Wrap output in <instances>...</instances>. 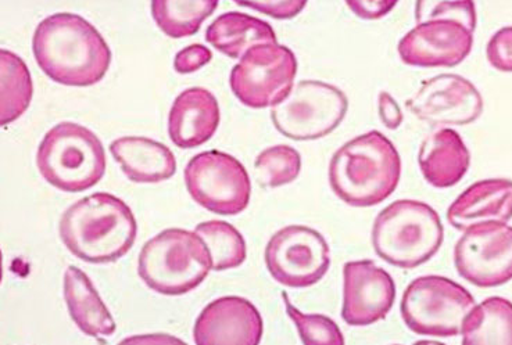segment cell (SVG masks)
Returning <instances> with one entry per match:
<instances>
[{
  "mask_svg": "<svg viewBox=\"0 0 512 345\" xmlns=\"http://www.w3.org/2000/svg\"><path fill=\"white\" fill-rule=\"evenodd\" d=\"M39 68L52 81L67 86H91L105 78L112 50L84 17L57 13L42 20L32 38Z\"/></svg>",
  "mask_w": 512,
  "mask_h": 345,
  "instance_id": "obj_1",
  "label": "cell"
},
{
  "mask_svg": "<svg viewBox=\"0 0 512 345\" xmlns=\"http://www.w3.org/2000/svg\"><path fill=\"white\" fill-rule=\"evenodd\" d=\"M401 178L395 145L379 131L345 143L329 163V183L336 196L352 207H374L389 199Z\"/></svg>",
  "mask_w": 512,
  "mask_h": 345,
  "instance_id": "obj_2",
  "label": "cell"
},
{
  "mask_svg": "<svg viewBox=\"0 0 512 345\" xmlns=\"http://www.w3.org/2000/svg\"><path fill=\"white\" fill-rule=\"evenodd\" d=\"M59 232L75 257L91 264H109L132 249L138 225L123 200L110 193H95L64 212Z\"/></svg>",
  "mask_w": 512,
  "mask_h": 345,
  "instance_id": "obj_3",
  "label": "cell"
},
{
  "mask_svg": "<svg viewBox=\"0 0 512 345\" xmlns=\"http://www.w3.org/2000/svg\"><path fill=\"white\" fill-rule=\"evenodd\" d=\"M445 239L442 219L428 204L397 200L383 208L372 226V246L393 267L414 269L431 260Z\"/></svg>",
  "mask_w": 512,
  "mask_h": 345,
  "instance_id": "obj_4",
  "label": "cell"
},
{
  "mask_svg": "<svg viewBox=\"0 0 512 345\" xmlns=\"http://www.w3.org/2000/svg\"><path fill=\"white\" fill-rule=\"evenodd\" d=\"M211 269L206 244L195 232L185 229L163 230L139 254V276L149 289L164 296H182L195 290Z\"/></svg>",
  "mask_w": 512,
  "mask_h": 345,
  "instance_id": "obj_5",
  "label": "cell"
},
{
  "mask_svg": "<svg viewBox=\"0 0 512 345\" xmlns=\"http://www.w3.org/2000/svg\"><path fill=\"white\" fill-rule=\"evenodd\" d=\"M42 176L63 192H84L98 185L106 172L102 142L91 129L62 122L45 135L37 154Z\"/></svg>",
  "mask_w": 512,
  "mask_h": 345,
  "instance_id": "obj_6",
  "label": "cell"
},
{
  "mask_svg": "<svg viewBox=\"0 0 512 345\" xmlns=\"http://www.w3.org/2000/svg\"><path fill=\"white\" fill-rule=\"evenodd\" d=\"M465 287L445 276H421L401 298V318L411 332L429 337H456L465 316L475 307Z\"/></svg>",
  "mask_w": 512,
  "mask_h": 345,
  "instance_id": "obj_7",
  "label": "cell"
},
{
  "mask_svg": "<svg viewBox=\"0 0 512 345\" xmlns=\"http://www.w3.org/2000/svg\"><path fill=\"white\" fill-rule=\"evenodd\" d=\"M349 100L338 86L302 81L271 110L274 127L286 138L317 140L334 132L345 120Z\"/></svg>",
  "mask_w": 512,
  "mask_h": 345,
  "instance_id": "obj_8",
  "label": "cell"
},
{
  "mask_svg": "<svg viewBox=\"0 0 512 345\" xmlns=\"http://www.w3.org/2000/svg\"><path fill=\"white\" fill-rule=\"evenodd\" d=\"M189 194L199 206L218 215H238L252 196V182L241 161L210 150L196 154L185 168Z\"/></svg>",
  "mask_w": 512,
  "mask_h": 345,
  "instance_id": "obj_9",
  "label": "cell"
},
{
  "mask_svg": "<svg viewBox=\"0 0 512 345\" xmlns=\"http://www.w3.org/2000/svg\"><path fill=\"white\" fill-rule=\"evenodd\" d=\"M297 74L295 53L284 45L250 49L231 71L232 92L252 109L274 107L289 95Z\"/></svg>",
  "mask_w": 512,
  "mask_h": 345,
  "instance_id": "obj_10",
  "label": "cell"
},
{
  "mask_svg": "<svg viewBox=\"0 0 512 345\" xmlns=\"http://www.w3.org/2000/svg\"><path fill=\"white\" fill-rule=\"evenodd\" d=\"M266 265L272 278L290 289L317 285L331 267V250L320 232L290 225L278 230L266 247Z\"/></svg>",
  "mask_w": 512,
  "mask_h": 345,
  "instance_id": "obj_11",
  "label": "cell"
},
{
  "mask_svg": "<svg viewBox=\"0 0 512 345\" xmlns=\"http://www.w3.org/2000/svg\"><path fill=\"white\" fill-rule=\"evenodd\" d=\"M454 247V265L461 278L482 289L506 285L512 273L510 224L486 222L464 230Z\"/></svg>",
  "mask_w": 512,
  "mask_h": 345,
  "instance_id": "obj_12",
  "label": "cell"
},
{
  "mask_svg": "<svg viewBox=\"0 0 512 345\" xmlns=\"http://www.w3.org/2000/svg\"><path fill=\"white\" fill-rule=\"evenodd\" d=\"M406 106L418 120L436 128L464 127L483 113L481 93L457 74H440L424 82Z\"/></svg>",
  "mask_w": 512,
  "mask_h": 345,
  "instance_id": "obj_13",
  "label": "cell"
},
{
  "mask_svg": "<svg viewBox=\"0 0 512 345\" xmlns=\"http://www.w3.org/2000/svg\"><path fill=\"white\" fill-rule=\"evenodd\" d=\"M395 301V280L385 269L371 260L345 264L342 318L347 325L363 327L383 321Z\"/></svg>",
  "mask_w": 512,
  "mask_h": 345,
  "instance_id": "obj_14",
  "label": "cell"
},
{
  "mask_svg": "<svg viewBox=\"0 0 512 345\" xmlns=\"http://www.w3.org/2000/svg\"><path fill=\"white\" fill-rule=\"evenodd\" d=\"M474 46V34L454 21L417 24L399 42V56L407 66L456 67Z\"/></svg>",
  "mask_w": 512,
  "mask_h": 345,
  "instance_id": "obj_15",
  "label": "cell"
},
{
  "mask_svg": "<svg viewBox=\"0 0 512 345\" xmlns=\"http://www.w3.org/2000/svg\"><path fill=\"white\" fill-rule=\"evenodd\" d=\"M193 337L198 345H257L263 337V318L246 298H217L199 315Z\"/></svg>",
  "mask_w": 512,
  "mask_h": 345,
  "instance_id": "obj_16",
  "label": "cell"
},
{
  "mask_svg": "<svg viewBox=\"0 0 512 345\" xmlns=\"http://www.w3.org/2000/svg\"><path fill=\"white\" fill-rule=\"evenodd\" d=\"M216 96L204 88H189L175 99L168 117V134L175 146L193 149L209 142L220 125Z\"/></svg>",
  "mask_w": 512,
  "mask_h": 345,
  "instance_id": "obj_17",
  "label": "cell"
},
{
  "mask_svg": "<svg viewBox=\"0 0 512 345\" xmlns=\"http://www.w3.org/2000/svg\"><path fill=\"white\" fill-rule=\"evenodd\" d=\"M512 186L510 179H485L469 186L447 211V221L457 230L486 222L510 224Z\"/></svg>",
  "mask_w": 512,
  "mask_h": 345,
  "instance_id": "obj_18",
  "label": "cell"
},
{
  "mask_svg": "<svg viewBox=\"0 0 512 345\" xmlns=\"http://www.w3.org/2000/svg\"><path fill=\"white\" fill-rule=\"evenodd\" d=\"M425 181L433 188L447 189L464 178L471 165V154L458 132L439 128L426 136L418 153Z\"/></svg>",
  "mask_w": 512,
  "mask_h": 345,
  "instance_id": "obj_19",
  "label": "cell"
},
{
  "mask_svg": "<svg viewBox=\"0 0 512 345\" xmlns=\"http://www.w3.org/2000/svg\"><path fill=\"white\" fill-rule=\"evenodd\" d=\"M110 152L127 178L136 183H159L177 172L174 153L163 143L142 136L114 140Z\"/></svg>",
  "mask_w": 512,
  "mask_h": 345,
  "instance_id": "obj_20",
  "label": "cell"
},
{
  "mask_svg": "<svg viewBox=\"0 0 512 345\" xmlns=\"http://www.w3.org/2000/svg\"><path fill=\"white\" fill-rule=\"evenodd\" d=\"M64 298L68 312L87 336L109 337L117 326L98 290L95 289L87 273L77 267H68L64 273Z\"/></svg>",
  "mask_w": 512,
  "mask_h": 345,
  "instance_id": "obj_21",
  "label": "cell"
},
{
  "mask_svg": "<svg viewBox=\"0 0 512 345\" xmlns=\"http://www.w3.org/2000/svg\"><path fill=\"white\" fill-rule=\"evenodd\" d=\"M206 39L231 59H242L256 46L277 43V35L270 24L239 12H228L217 17L207 28Z\"/></svg>",
  "mask_w": 512,
  "mask_h": 345,
  "instance_id": "obj_22",
  "label": "cell"
},
{
  "mask_svg": "<svg viewBox=\"0 0 512 345\" xmlns=\"http://www.w3.org/2000/svg\"><path fill=\"white\" fill-rule=\"evenodd\" d=\"M461 336L465 345H510L512 308L503 297L486 298L465 316Z\"/></svg>",
  "mask_w": 512,
  "mask_h": 345,
  "instance_id": "obj_23",
  "label": "cell"
},
{
  "mask_svg": "<svg viewBox=\"0 0 512 345\" xmlns=\"http://www.w3.org/2000/svg\"><path fill=\"white\" fill-rule=\"evenodd\" d=\"M218 7L216 0H155L152 16L171 38L192 37Z\"/></svg>",
  "mask_w": 512,
  "mask_h": 345,
  "instance_id": "obj_24",
  "label": "cell"
},
{
  "mask_svg": "<svg viewBox=\"0 0 512 345\" xmlns=\"http://www.w3.org/2000/svg\"><path fill=\"white\" fill-rule=\"evenodd\" d=\"M0 67H2L0 117H2V125H7L19 120L30 107L34 86H32L27 64L16 53L2 50Z\"/></svg>",
  "mask_w": 512,
  "mask_h": 345,
  "instance_id": "obj_25",
  "label": "cell"
},
{
  "mask_svg": "<svg viewBox=\"0 0 512 345\" xmlns=\"http://www.w3.org/2000/svg\"><path fill=\"white\" fill-rule=\"evenodd\" d=\"M196 235L209 250L214 271L241 267L246 261V242L235 226L224 221H207L196 226Z\"/></svg>",
  "mask_w": 512,
  "mask_h": 345,
  "instance_id": "obj_26",
  "label": "cell"
},
{
  "mask_svg": "<svg viewBox=\"0 0 512 345\" xmlns=\"http://www.w3.org/2000/svg\"><path fill=\"white\" fill-rule=\"evenodd\" d=\"M302 171V157L288 145L268 147L254 161V175L260 186L279 188L295 181Z\"/></svg>",
  "mask_w": 512,
  "mask_h": 345,
  "instance_id": "obj_27",
  "label": "cell"
},
{
  "mask_svg": "<svg viewBox=\"0 0 512 345\" xmlns=\"http://www.w3.org/2000/svg\"><path fill=\"white\" fill-rule=\"evenodd\" d=\"M284 298L286 314L292 319L293 323L299 330L300 339L303 344H345V337H343L342 330L336 325L331 318L324 315H306L300 312L299 309L290 304L288 294L282 293Z\"/></svg>",
  "mask_w": 512,
  "mask_h": 345,
  "instance_id": "obj_28",
  "label": "cell"
},
{
  "mask_svg": "<svg viewBox=\"0 0 512 345\" xmlns=\"http://www.w3.org/2000/svg\"><path fill=\"white\" fill-rule=\"evenodd\" d=\"M454 21L464 25L469 32L476 30V7L474 2H433L422 0L415 5V21L417 24L429 21Z\"/></svg>",
  "mask_w": 512,
  "mask_h": 345,
  "instance_id": "obj_29",
  "label": "cell"
},
{
  "mask_svg": "<svg viewBox=\"0 0 512 345\" xmlns=\"http://www.w3.org/2000/svg\"><path fill=\"white\" fill-rule=\"evenodd\" d=\"M512 30L511 27H504L497 31L490 38L486 56L492 67L501 73H511L512 70Z\"/></svg>",
  "mask_w": 512,
  "mask_h": 345,
  "instance_id": "obj_30",
  "label": "cell"
},
{
  "mask_svg": "<svg viewBox=\"0 0 512 345\" xmlns=\"http://www.w3.org/2000/svg\"><path fill=\"white\" fill-rule=\"evenodd\" d=\"M236 5L267 14L272 19L289 20L302 13L307 2H302V0H263V2H236Z\"/></svg>",
  "mask_w": 512,
  "mask_h": 345,
  "instance_id": "obj_31",
  "label": "cell"
},
{
  "mask_svg": "<svg viewBox=\"0 0 512 345\" xmlns=\"http://www.w3.org/2000/svg\"><path fill=\"white\" fill-rule=\"evenodd\" d=\"M211 59H213V53L209 48L200 43H193L177 53L174 68L179 74H191L209 64Z\"/></svg>",
  "mask_w": 512,
  "mask_h": 345,
  "instance_id": "obj_32",
  "label": "cell"
},
{
  "mask_svg": "<svg viewBox=\"0 0 512 345\" xmlns=\"http://www.w3.org/2000/svg\"><path fill=\"white\" fill-rule=\"evenodd\" d=\"M346 6L357 17L363 20H379L388 16L397 6V2H382V0H356V2H346Z\"/></svg>",
  "mask_w": 512,
  "mask_h": 345,
  "instance_id": "obj_33",
  "label": "cell"
},
{
  "mask_svg": "<svg viewBox=\"0 0 512 345\" xmlns=\"http://www.w3.org/2000/svg\"><path fill=\"white\" fill-rule=\"evenodd\" d=\"M379 118L382 124L390 131H395L403 124L404 115L401 113L399 104L395 97L389 95L388 92H382L378 97Z\"/></svg>",
  "mask_w": 512,
  "mask_h": 345,
  "instance_id": "obj_34",
  "label": "cell"
}]
</instances>
